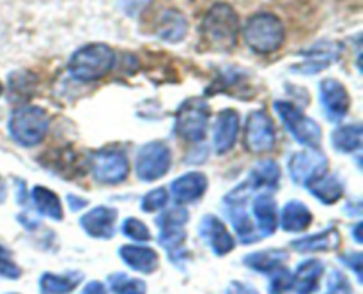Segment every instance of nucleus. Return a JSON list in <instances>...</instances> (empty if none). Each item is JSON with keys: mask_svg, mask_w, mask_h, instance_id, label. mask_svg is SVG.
Listing matches in <instances>:
<instances>
[{"mask_svg": "<svg viewBox=\"0 0 363 294\" xmlns=\"http://www.w3.org/2000/svg\"><path fill=\"white\" fill-rule=\"evenodd\" d=\"M360 230H362V223H357V225H354V229H353V236H354V241H357V243H362Z\"/></svg>", "mask_w": 363, "mask_h": 294, "instance_id": "41", "label": "nucleus"}, {"mask_svg": "<svg viewBox=\"0 0 363 294\" xmlns=\"http://www.w3.org/2000/svg\"><path fill=\"white\" fill-rule=\"evenodd\" d=\"M247 149L254 154L269 152L277 144V130L272 117L264 110H254L247 119L245 131Z\"/></svg>", "mask_w": 363, "mask_h": 294, "instance_id": "10", "label": "nucleus"}, {"mask_svg": "<svg viewBox=\"0 0 363 294\" xmlns=\"http://www.w3.org/2000/svg\"><path fill=\"white\" fill-rule=\"evenodd\" d=\"M238 131H240V115L236 110L220 112L215 126V149L218 154H225L236 145Z\"/></svg>", "mask_w": 363, "mask_h": 294, "instance_id": "16", "label": "nucleus"}, {"mask_svg": "<svg viewBox=\"0 0 363 294\" xmlns=\"http://www.w3.org/2000/svg\"><path fill=\"white\" fill-rule=\"evenodd\" d=\"M167 202H169V193H167L165 188H156L145 195L144 200H142V209L145 213L158 211V209L165 208Z\"/></svg>", "mask_w": 363, "mask_h": 294, "instance_id": "34", "label": "nucleus"}, {"mask_svg": "<svg viewBox=\"0 0 363 294\" xmlns=\"http://www.w3.org/2000/svg\"><path fill=\"white\" fill-rule=\"evenodd\" d=\"M254 216L259 222V229H261V236H269L279 227V209H277V202L272 195H259L254 198Z\"/></svg>", "mask_w": 363, "mask_h": 294, "instance_id": "22", "label": "nucleus"}, {"mask_svg": "<svg viewBox=\"0 0 363 294\" xmlns=\"http://www.w3.org/2000/svg\"><path fill=\"white\" fill-rule=\"evenodd\" d=\"M110 287L116 294H145L144 280L131 278L126 273H113L108 276Z\"/></svg>", "mask_w": 363, "mask_h": 294, "instance_id": "31", "label": "nucleus"}, {"mask_svg": "<svg viewBox=\"0 0 363 294\" xmlns=\"http://www.w3.org/2000/svg\"><path fill=\"white\" fill-rule=\"evenodd\" d=\"M116 66V53L108 45L91 43L71 55L67 69L77 80L96 81L106 77Z\"/></svg>", "mask_w": 363, "mask_h": 294, "instance_id": "3", "label": "nucleus"}, {"mask_svg": "<svg viewBox=\"0 0 363 294\" xmlns=\"http://www.w3.org/2000/svg\"><path fill=\"white\" fill-rule=\"evenodd\" d=\"M277 113L280 115V119L284 120V124L287 126V130L291 131L294 138L300 142L301 145H307V147L315 149L321 144L323 131L319 128V124L314 119L305 115L296 105L289 101H275L273 103Z\"/></svg>", "mask_w": 363, "mask_h": 294, "instance_id": "6", "label": "nucleus"}, {"mask_svg": "<svg viewBox=\"0 0 363 294\" xmlns=\"http://www.w3.org/2000/svg\"><path fill=\"white\" fill-rule=\"evenodd\" d=\"M199 232H201L202 239L211 247V250L215 251L216 255L229 254V251L236 247L229 230L225 229L222 220L215 215H208L202 218Z\"/></svg>", "mask_w": 363, "mask_h": 294, "instance_id": "14", "label": "nucleus"}, {"mask_svg": "<svg viewBox=\"0 0 363 294\" xmlns=\"http://www.w3.org/2000/svg\"><path fill=\"white\" fill-rule=\"evenodd\" d=\"M50 130V117L39 106L25 105L14 110L9 119V133L18 144L30 147L39 144Z\"/></svg>", "mask_w": 363, "mask_h": 294, "instance_id": "4", "label": "nucleus"}, {"mask_svg": "<svg viewBox=\"0 0 363 294\" xmlns=\"http://www.w3.org/2000/svg\"><path fill=\"white\" fill-rule=\"evenodd\" d=\"M312 222V213L303 202L291 200L282 209V229L287 232H301Z\"/></svg>", "mask_w": 363, "mask_h": 294, "instance_id": "24", "label": "nucleus"}, {"mask_svg": "<svg viewBox=\"0 0 363 294\" xmlns=\"http://www.w3.org/2000/svg\"><path fill=\"white\" fill-rule=\"evenodd\" d=\"M325 264L319 259H307L300 262L293 276V290L296 294H312L318 290Z\"/></svg>", "mask_w": 363, "mask_h": 294, "instance_id": "18", "label": "nucleus"}, {"mask_svg": "<svg viewBox=\"0 0 363 294\" xmlns=\"http://www.w3.org/2000/svg\"><path fill=\"white\" fill-rule=\"evenodd\" d=\"M201 32L208 48L216 52H230L238 46L240 18L229 4L218 2L206 13Z\"/></svg>", "mask_w": 363, "mask_h": 294, "instance_id": "1", "label": "nucleus"}, {"mask_svg": "<svg viewBox=\"0 0 363 294\" xmlns=\"http://www.w3.org/2000/svg\"><path fill=\"white\" fill-rule=\"evenodd\" d=\"M342 261L346 262L347 266H350L351 269H353L354 273H357L358 280H362V268H363V257L360 251H353V254L346 255V257H342Z\"/></svg>", "mask_w": 363, "mask_h": 294, "instance_id": "37", "label": "nucleus"}, {"mask_svg": "<svg viewBox=\"0 0 363 294\" xmlns=\"http://www.w3.org/2000/svg\"><path fill=\"white\" fill-rule=\"evenodd\" d=\"M4 198H6V183H4V179L0 177V202H4Z\"/></svg>", "mask_w": 363, "mask_h": 294, "instance_id": "42", "label": "nucleus"}, {"mask_svg": "<svg viewBox=\"0 0 363 294\" xmlns=\"http://www.w3.org/2000/svg\"><path fill=\"white\" fill-rule=\"evenodd\" d=\"M333 147L342 152H353L362 147V126L360 124H351L342 126L333 131L332 135Z\"/></svg>", "mask_w": 363, "mask_h": 294, "instance_id": "30", "label": "nucleus"}, {"mask_svg": "<svg viewBox=\"0 0 363 294\" xmlns=\"http://www.w3.org/2000/svg\"><path fill=\"white\" fill-rule=\"evenodd\" d=\"M287 262V254L284 250H266L254 251V254L245 257V264L259 273H273L277 269L284 268Z\"/></svg>", "mask_w": 363, "mask_h": 294, "instance_id": "26", "label": "nucleus"}, {"mask_svg": "<svg viewBox=\"0 0 363 294\" xmlns=\"http://www.w3.org/2000/svg\"><path fill=\"white\" fill-rule=\"evenodd\" d=\"M208 190V177L202 172H188L172 183V193L177 202H194Z\"/></svg>", "mask_w": 363, "mask_h": 294, "instance_id": "20", "label": "nucleus"}, {"mask_svg": "<svg viewBox=\"0 0 363 294\" xmlns=\"http://www.w3.org/2000/svg\"><path fill=\"white\" fill-rule=\"evenodd\" d=\"M32 200L41 215L53 220H62V204L52 190L45 186H35L32 190Z\"/></svg>", "mask_w": 363, "mask_h": 294, "instance_id": "29", "label": "nucleus"}, {"mask_svg": "<svg viewBox=\"0 0 363 294\" xmlns=\"http://www.w3.org/2000/svg\"><path fill=\"white\" fill-rule=\"evenodd\" d=\"M227 294H259L254 287L247 285L243 282H233L227 289Z\"/></svg>", "mask_w": 363, "mask_h": 294, "instance_id": "38", "label": "nucleus"}, {"mask_svg": "<svg viewBox=\"0 0 363 294\" xmlns=\"http://www.w3.org/2000/svg\"><path fill=\"white\" fill-rule=\"evenodd\" d=\"M2 92H4V87H2V84H0V96H2Z\"/></svg>", "mask_w": 363, "mask_h": 294, "instance_id": "43", "label": "nucleus"}, {"mask_svg": "<svg viewBox=\"0 0 363 294\" xmlns=\"http://www.w3.org/2000/svg\"><path fill=\"white\" fill-rule=\"evenodd\" d=\"M328 169V159L319 151H303L294 152L289 159V172L294 183L298 184H312L323 177Z\"/></svg>", "mask_w": 363, "mask_h": 294, "instance_id": "12", "label": "nucleus"}, {"mask_svg": "<svg viewBox=\"0 0 363 294\" xmlns=\"http://www.w3.org/2000/svg\"><path fill=\"white\" fill-rule=\"evenodd\" d=\"M280 181V166L273 159L255 163L248 176V184L252 188H277Z\"/></svg>", "mask_w": 363, "mask_h": 294, "instance_id": "27", "label": "nucleus"}, {"mask_svg": "<svg viewBox=\"0 0 363 294\" xmlns=\"http://www.w3.org/2000/svg\"><path fill=\"white\" fill-rule=\"evenodd\" d=\"M243 38L248 48L259 55L277 52L286 41V28L277 14L261 13L252 14L243 27Z\"/></svg>", "mask_w": 363, "mask_h": 294, "instance_id": "2", "label": "nucleus"}, {"mask_svg": "<svg viewBox=\"0 0 363 294\" xmlns=\"http://www.w3.org/2000/svg\"><path fill=\"white\" fill-rule=\"evenodd\" d=\"M121 259L126 262L130 268L140 273H152L160 264L158 254L152 248L137 247V244H126L119 250Z\"/></svg>", "mask_w": 363, "mask_h": 294, "instance_id": "21", "label": "nucleus"}, {"mask_svg": "<svg viewBox=\"0 0 363 294\" xmlns=\"http://www.w3.org/2000/svg\"><path fill=\"white\" fill-rule=\"evenodd\" d=\"M121 230H123L124 236L131 237V239L135 241H140V243H145V241L151 239V232H149V229L137 218L124 220Z\"/></svg>", "mask_w": 363, "mask_h": 294, "instance_id": "33", "label": "nucleus"}, {"mask_svg": "<svg viewBox=\"0 0 363 294\" xmlns=\"http://www.w3.org/2000/svg\"><path fill=\"white\" fill-rule=\"evenodd\" d=\"M208 101L202 98H190L177 110L176 131L186 142H202L208 133Z\"/></svg>", "mask_w": 363, "mask_h": 294, "instance_id": "5", "label": "nucleus"}, {"mask_svg": "<svg viewBox=\"0 0 363 294\" xmlns=\"http://www.w3.org/2000/svg\"><path fill=\"white\" fill-rule=\"evenodd\" d=\"M80 280L82 273L77 271L64 273V275L45 273L39 280V290L41 294H69L80 283Z\"/></svg>", "mask_w": 363, "mask_h": 294, "instance_id": "25", "label": "nucleus"}, {"mask_svg": "<svg viewBox=\"0 0 363 294\" xmlns=\"http://www.w3.org/2000/svg\"><path fill=\"white\" fill-rule=\"evenodd\" d=\"M67 204H69L71 211H80L82 208L87 205V200H85V198L74 197V195H67Z\"/></svg>", "mask_w": 363, "mask_h": 294, "instance_id": "40", "label": "nucleus"}, {"mask_svg": "<svg viewBox=\"0 0 363 294\" xmlns=\"http://www.w3.org/2000/svg\"><path fill=\"white\" fill-rule=\"evenodd\" d=\"M188 222V211L184 208H172L163 213L156 223L160 227V244L169 251V257L186 254L184 251V223Z\"/></svg>", "mask_w": 363, "mask_h": 294, "instance_id": "9", "label": "nucleus"}, {"mask_svg": "<svg viewBox=\"0 0 363 294\" xmlns=\"http://www.w3.org/2000/svg\"><path fill=\"white\" fill-rule=\"evenodd\" d=\"M319 96L326 110V115L332 120H340L350 112V92L335 78H326L319 85Z\"/></svg>", "mask_w": 363, "mask_h": 294, "instance_id": "13", "label": "nucleus"}, {"mask_svg": "<svg viewBox=\"0 0 363 294\" xmlns=\"http://www.w3.org/2000/svg\"><path fill=\"white\" fill-rule=\"evenodd\" d=\"M82 294H106V287L96 280V282L87 283V285L84 287V290H82Z\"/></svg>", "mask_w": 363, "mask_h": 294, "instance_id": "39", "label": "nucleus"}, {"mask_svg": "<svg viewBox=\"0 0 363 294\" xmlns=\"http://www.w3.org/2000/svg\"><path fill=\"white\" fill-rule=\"evenodd\" d=\"M158 38L165 39L169 43H179L183 41L184 35L188 32V21L184 18L183 13L176 9H167L160 14V18L156 20L155 27Z\"/></svg>", "mask_w": 363, "mask_h": 294, "instance_id": "19", "label": "nucleus"}, {"mask_svg": "<svg viewBox=\"0 0 363 294\" xmlns=\"http://www.w3.org/2000/svg\"><path fill=\"white\" fill-rule=\"evenodd\" d=\"M308 190L312 191L314 197H318L319 200L325 202V204H333V202L339 200L344 193V184L340 183L339 177L335 176H323L318 181H314L312 184H308Z\"/></svg>", "mask_w": 363, "mask_h": 294, "instance_id": "28", "label": "nucleus"}, {"mask_svg": "<svg viewBox=\"0 0 363 294\" xmlns=\"http://www.w3.org/2000/svg\"><path fill=\"white\" fill-rule=\"evenodd\" d=\"M340 243L339 230L335 227H328L323 232L312 234V236L300 237L291 243V247L298 251H325V250H335Z\"/></svg>", "mask_w": 363, "mask_h": 294, "instance_id": "23", "label": "nucleus"}, {"mask_svg": "<svg viewBox=\"0 0 363 294\" xmlns=\"http://www.w3.org/2000/svg\"><path fill=\"white\" fill-rule=\"evenodd\" d=\"M254 188L250 186L248 183L240 184L236 190L230 191L229 195L223 200V205L227 209V216L233 222L234 230H236L238 237L241 239V243H255L259 241L261 234L255 230L254 223H252L250 215L247 211V204H248V197H250V191Z\"/></svg>", "mask_w": 363, "mask_h": 294, "instance_id": "7", "label": "nucleus"}, {"mask_svg": "<svg viewBox=\"0 0 363 294\" xmlns=\"http://www.w3.org/2000/svg\"><path fill=\"white\" fill-rule=\"evenodd\" d=\"M293 290V273L287 268L273 271L269 282V294H289Z\"/></svg>", "mask_w": 363, "mask_h": 294, "instance_id": "32", "label": "nucleus"}, {"mask_svg": "<svg viewBox=\"0 0 363 294\" xmlns=\"http://www.w3.org/2000/svg\"><path fill=\"white\" fill-rule=\"evenodd\" d=\"M353 289H351V283L347 280V276L344 275L340 269H333L330 273L328 278V287H326V294H351Z\"/></svg>", "mask_w": 363, "mask_h": 294, "instance_id": "35", "label": "nucleus"}, {"mask_svg": "<svg viewBox=\"0 0 363 294\" xmlns=\"http://www.w3.org/2000/svg\"><path fill=\"white\" fill-rule=\"evenodd\" d=\"M117 211L113 208H105L98 205L92 211L85 213L80 218V225L84 227L85 232L92 237L99 239H108L113 236V223H116Z\"/></svg>", "mask_w": 363, "mask_h": 294, "instance_id": "15", "label": "nucleus"}, {"mask_svg": "<svg viewBox=\"0 0 363 294\" xmlns=\"http://www.w3.org/2000/svg\"><path fill=\"white\" fill-rule=\"evenodd\" d=\"M172 163V154L165 142H149L138 151L135 172L142 181H156L165 176Z\"/></svg>", "mask_w": 363, "mask_h": 294, "instance_id": "8", "label": "nucleus"}, {"mask_svg": "<svg viewBox=\"0 0 363 294\" xmlns=\"http://www.w3.org/2000/svg\"><path fill=\"white\" fill-rule=\"evenodd\" d=\"M92 176L98 183L119 184L128 176V159L123 152L99 151L91 158Z\"/></svg>", "mask_w": 363, "mask_h": 294, "instance_id": "11", "label": "nucleus"}, {"mask_svg": "<svg viewBox=\"0 0 363 294\" xmlns=\"http://www.w3.org/2000/svg\"><path fill=\"white\" fill-rule=\"evenodd\" d=\"M342 46L335 45V43H321V45L314 46L311 52L307 53V60L300 66H294L293 71L301 74H315L328 67L330 64L335 62L339 59Z\"/></svg>", "mask_w": 363, "mask_h": 294, "instance_id": "17", "label": "nucleus"}, {"mask_svg": "<svg viewBox=\"0 0 363 294\" xmlns=\"http://www.w3.org/2000/svg\"><path fill=\"white\" fill-rule=\"evenodd\" d=\"M0 276L4 278H20L21 269L11 257V251L4 244H0Z\"/></svg>", "mask_w": 363, "mask_h": 294, "instance_id": "36", "label": "nucleus"}]
</instances>
